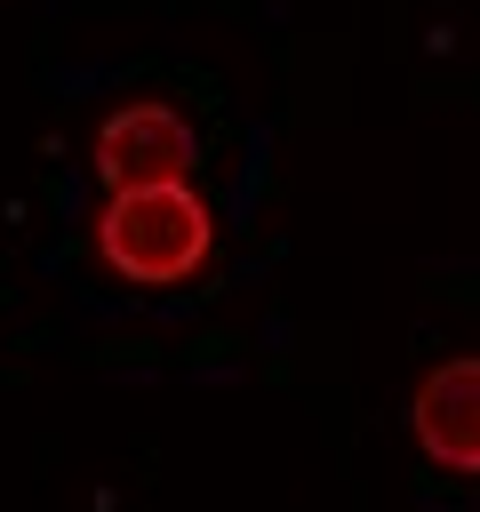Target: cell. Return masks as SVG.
Masks as SVG:
<instances>
[{
    "label": "cell",
    "mask_w": 480,
    "mask_h": 512,
    "mask_svg": "<svg viewBox=\"0 0 480 512\" xmlns=\"http://www.w3.org/2000/svg\"><path fill=\"white\" fill-rule=\"evenodd\" d=\"M96 256L136 288H176L216 256V216L192 184H144L112 192L96 208Z\"/></svg>",
    "instance_id": "6da1fadb"
},
{
    "label": "cell",
    "mask_w": 480,
    "mask_h": 512,
    "mask_svg": "<svg viewBox=\"0 0 480 512\" xmlns=\"http://www.w3.org/2000/svg\"><path fill=\"white\" fill-rule=\"evenodd\" d=\"M200 136L176 104H120L96 128V176L104 192H144V184H192Z\"/></svg>",
    "instance_id": "7a4b0ae2"
},
{
    "label": "cell",
    "mask_w": 480,
    "mask_h": 512,
    "mask_svg": "<svg viewBox=\"0 0 480 512\" xmlns=\"http://www.w3.org/2000/svg\"><path fill=\"white\" fill-rule=\"evenodd\" d=\"M408 432L440 472H480V352H456L416 384Z\"/></svg>",
    "instance_id": "3957f363"
}]
</instances>
